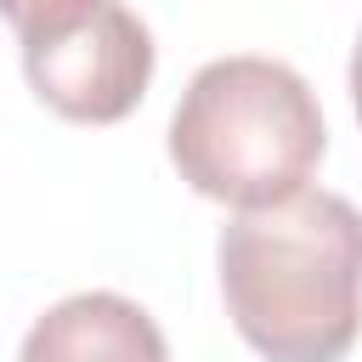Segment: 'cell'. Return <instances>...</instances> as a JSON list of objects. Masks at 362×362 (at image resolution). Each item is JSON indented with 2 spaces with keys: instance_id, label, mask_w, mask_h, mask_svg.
Instances as JSON below:
<instances>
[{
  "instance_id": "5",
  "label": "cell",
  "mask_w": 362,
  "mask_h": 362,
  "mask_svg": "<svg viewBox=\"0 0 362 362\" xmlns=\"http://www.w3.org/2000/svg\"><path fill=\"white\" fill-rule=\"evenodd\" d=\"M96 0H0V17L17 28V40H40L62 23H74L79 11H90Z\"/></svg>"
},
{
  "instance_id": "4",
  "label": "cell",
  "mask_w": 362,
  "mask_h": 362,
  "mask_svg": "<svg viewBox=\"0 0 362 362\" xmlns=\"http://www.w3.org/2000/svg\"><path fill=\"white\" fill-rule=\"evenodd\" d=\"M17 362H170V345L136 300L85 288L34 317Z\"/></svg>"
},
{
  "instance_id": "3",
  "label": "cell",
  "mask_w": 362,
  "mask_h": 362,
  "mask_svg": "<svg viewBox=\"0 0 362 362\" xmlns=\"http://www.w3.org/2000/svg\"><path fill=\"white\" fill-rule=\"evenodd\" d=\"M23 74L51 113L74 124H119L147 96L153 34L130 6L96 0L74 23L23 40Z\"/></svg>"
},
{
  "instance_id": "2",
  "label": "cell",
  "mask_w": 362,
  "mask_h": 362,
  "mask_svg": "<svg viewBox=\"0 0 362 362\" xmlns=\"http://www.w3.org/2000/svg\"><path fill=\"white\" fill-rule=\"evenodd\" d=\"M328 153L311 85L277 57L204 62L170 113V164L198 198L255 209L300 192Z\"/></svg>"
},
{
  "instance_id": "1",
  "label": "cell",
  "mask_w": 362,
  "mask_h": 362,
  "mask_svg": "<svg viewBox=\"0 0 362 362\" xmlns=\"http://www.w3.org/2000/svg\"><path fill=\"white\" fill-rule=\"evenodd\" d=\"M226 317L266 362H339L362 334V209L300 187L238 209L215 243Z\"/></svg>"
},
{
  "instance_id": "6",
  "label": "cell",
  "mask_w": 362,
  "mask_h": 362,
  "mask_svg": "<svg viewBox=\"0 0 362 362\" xmlns=\"http://www.w3.org/2000/svg\"><path fill=\"white\" fill-rule=\"evenodd\" d=\"M351 107H356V119H362V34H356V45H351Z\"/></svg>"
}]
</instances>
